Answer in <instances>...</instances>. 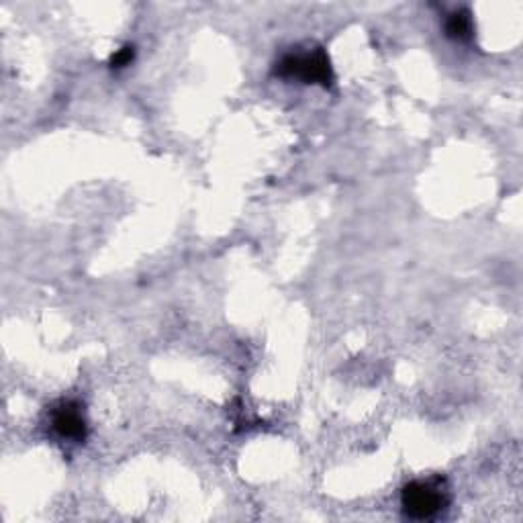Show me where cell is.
I'll use <instances>...</instances> for the list:
<instances>
[{"mask_svg":"<svg viewBox=\"0 0 523 523\" xmlns=\"http://www.w3.org/2000/svg\"><path fill=\"white\" fill-rule=\"evenodd\" d=\"M52 430L62 438L70 442H84L88 436V423L84 417V411L80 403L76 401H60L50 411Z\"/></svg>","mask_w":523,"mask_h":523,"instance_id":"3","label":"cell"},{"mask_svg":"<svg viewBox=\"0 0 523 523\" xmlns=\"http://www.w3.org/2000/svg\"><path fill=\"white\" fill-rule=\"evenodd\" d=\"M135 60V47L133 45H123L121 50H117L111 58V68L115 70H121V68H127L131 66V62Z\"/></svg>","mask_w":523,"mask_h":523,"instance_id":"5","label":"cell"},{"mask_svg":"<svg viewBox=\"0 0 523 523\" xmlns=\"http://www.w3.org/2000/svg\"><path fill=\"white\" fill-rule=\"evenodd\" d=\"M448 493L440 479L413 481L401 493L403 511L413 519H430L448 507Z\"/></svg>","mask_w":523,"mask_h":523,"instance_id":"2","label":"cell"},{"mask_svg":"<svg viewBox=\"0 0 523 523\" xmlns=\"http://www.w3.org/2000/svg\"><path fill=\"white\" fill-rule=\"evenodd\" d=\"M446 35L456 41H468L472 37V19L466 9L456 11L446 19Z\"/></svg>","mask_w":523,"mask_h":523,"instance_id":"4","label":"cell"},{"mask_svg":"<svg viewBox=\"0 0 523 523\" xmlns=\"http://www.w3.org/2000/svg\"><path fill=\"white\" fill-rule=\"evenodd\" d=\"M274 74L280 78H299L307 84H319L323 88H329L334 84V70H331L329 58L323 47L309 54H291L284 56L276 68Z\"/></svg>","mask_w":523,"mask_h":523,"instance_id":"1","label":"cell"}]
</instances>
